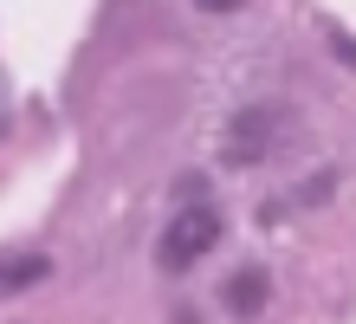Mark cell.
Listing matches in <instances>:
<instances>
[{
    "mask_svg": "<svg viewBox=\"0 0 356 324\" xmlns=\"http://www.w3.org/2000/svg\"><path fill=\"white\" fill-rule=\"evenodd\" d=\"M214 247H220V208H214V201H188L175 221H169V233H162L156 266H162V272H188L195 259H207Z\"/></svg>",
    "mask_w": 356,
    "mask_h": 324,
    "instance_id": "obj_1",
    "label": "cell"
},
{
    "mask_svg": "<svg viewBox=\"0 0 356 324\" xmlns=\"http://www.w3.org/2000/svg\"><path fill=\"white\" fill-rule=\"evenodd\" d=\"M272 123H279V111H246L234 130H227V162H259L266 156V137H272Z\"/></svg>",
    "mask_w": 356,
    "mask_h": 324,
    "instance_id": "obj_2",
    "label": "cell"
},
{
    "mask_svg": "<svg viewBox=\"0 0 356 324\" xmlns=\"http://www.w3.org/2000/svg\"><path fill=\"white\" fill-rule=\"evenodd\" d=\"M195 7H201V13H240L246 0H195Z\"/></svg>",
    "mask_w": 356,
    "mask_h": 324,
    "instance_id": "obj_5",
    "label": "cell"
},
{
    "mask_svg": "<svg viewBox=\"0 0 356 324\" xmlns=\"http://www.w3.org/2000/svg\"><path fill=\"white\" fill-rule=\"evenodd\" d=\"M266 292H272V279L259 272V266H246V272H234V279H227V311H234V318H253V311H266Z\"/></svg>",
    "mask_w": 356,
    "mask_h": 324,
    "instance_id": "obj_3",
    "label": "cell"
},
{
    "mask_svg": "<svg viewBox=\"0 0 356 324\" xmlns=\"http://www.w3.org/2000/svg\"><path fill=\"white\" fill-rule=\"evenodd\" d=\"M52 272V259L46 253H13V259H0V292H19V286H39V279Z\"/></svg>",
    "mask_w": 356,
    "mask_h": 324,
    "instance_id": "obj_4",
    "label": "cell"
},
{
    "mask_svg": "<svg viewBox=\"0 0 356 324\" xmlns=\"http://www.w3.org/2000/svg\"><path fill=\"white\" fill-rule=\"evenodd\" d=\"M337 59H350V65H356V46H350V39H337Z\"/></svg>",
    "mask_w": 356,
    "mask_h": 324,
    "instance_id": "obj_6",
    "label": "cell"
}]
</instances>
